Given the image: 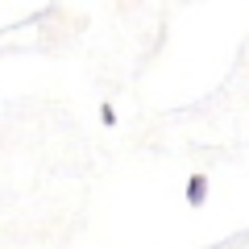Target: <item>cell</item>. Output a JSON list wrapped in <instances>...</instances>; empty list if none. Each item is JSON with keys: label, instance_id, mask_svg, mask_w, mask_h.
Here are the masks:
<instances>
[{"label": "cell", "instance_id": "6da1fadb", "mask_svg": "<svg viewBox=\"0 0 249 249\" xmlns=\"http://www.w3.org/2000/svg\"><path fill=\"white\" fill-rule=\"evenodd\" d=\"M187 204H191V208H204L208 204V178L204 175H191V178H187Z\"/></svg>", "mask_w": 249, "mask_h": 249}, {"label": "cell", "instance_id": "7a4b0ae2", "mask_svg": "<svg viewBox=\"0 0 249 249\" xmlns=\"http://www.w3.org/2000/svg\"><path fill=\"white\" fill-rule=\"evenodd\" d=\"M100 121H104V124H116V108L104 104V108H100Z\"/></svg>", "mask_w": 249, "mask_h": 249}]
</instances>
